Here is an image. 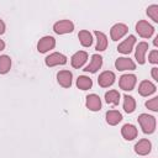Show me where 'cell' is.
I'll use <instances>...</instances> for the list:
<instances>
[{"mask_svg": "<svg viewBox=\"0 0 158 158\" xmlns=\"http://www.w3.org/2000/svg\"><path fill=\"white\" fill-rule=\"evenodd\" d=\"M138 123L143 131V133L146 135H151L156 130V117L148 114H141L138 116Z\"/></svg>", "mask_w": 158, "mask_h": 158, "instance_id": "1", "label": "cell"}, {"mask_svg": "<svg viewBox=\"0 0 158 158\" xmlns=\"http://www.w3.org/2000/svg\"><path fill=\"white\" fill-rule=\"evenodd\" d=\"M137 83V78L133 74H123L120 77L118 86L125 91H131L135 89V85Z\"/></svg>", "mask_w": 158, "mask_h": 158, "instance_id": "2", "label": "cell"}, {"mask_svg": "<svg viewBox=\"0 0 158 158\" xmlns=\"http://www.w3.org/2000/svg\"><path fill=\"white\" fill-rule=\"evenodd\" d=\"M74 30V23L70 20H60L53 25V31L57 35H65L72 33Z\"/></svg>", "mask_w": 158, "mask_h": 158, "instance_id": "3", "label": "cell"}, {"mask_svg": "<svg viewBox=\"0 0 158 158\" xmlns=\"http://www.w3.org/2000/svg\"><path fill=\"white\" fill-rule=\"evenodd\" d=\"M136 31H137V33H138L141 37H143V38H149V37L154 33V27H153L151 23H148L147 21L141 20V21H138V22L136 23Z\"/></svg>", "mask_w": 158, "mask_h": 158, "instance_id": "4", "label": "cell"}, {"mask_svg": "<svg viewBox=\"0 0 158 158\" xmlns=\"http://www.w3.org/2000/svg\"><path fill=\"white\" fill-rule=\"evenodd\" d=\"M44 63L47 67H56V65H63L67 63V57L62 53H58V52H54V53H51L48 57H46L44 59Z\"/></svg>", "mask_w": 158, "mask_h": 158, "instance_id": "5", "label": "cell"}, {"mask_svg": "<svg viewBox=\"0 0 158 158\" xmlns=\"http://www.w3.org/2000/svg\"><path fill=\"white\" fill-rule=\"evenodd\" d=\"M56 46V40L52 36H44L42 37L37 43V51L40 53H46L49 49H53Z\"/></svg>", "mask_w": 158, "mask_h": 158, "instance_id": "6", "label": "cell"}, {"mask_svg": "<svg viewBox=\"0 0 158 158\" xmlns=\"http://www.w3.org/2000/svg\"><path fill=\"white\" fill-rule=\"evenodd\" d=\"M128 32V27L125 23H116L111 27L110 30V36L112 41H118L121 40L126 33Z\"/></svg>", "mask_w": 158, "mask_h": 158, "instance_id": "7", "label": "cell"}, {"mask_svg": "<svg viewBox=\"0 0 158 158\" xmlns=\"http://www.w3.org/2000/svg\"><path fill=\"white\" fill-rule=\"evenodd\" d=\"M115 79H116V77H115V73L114 72L105 70V72H102L99 75L98 83H99V85L101 88H109V86H111L115 83Z\"/></svg>", "mask_w": 158, "mask_h": 158, "instance_id": "8", "label": "cell"}, {"mask_svg": "<svg viewBox=\"0 0 158 158\" xmlns=\"http://www.w3.org/2000/svg\"><path fill=\"white\" fill-rule=\"evenodd\" d=\"M136 43V37L133 35H130L126 40H123L118 46H117V51L122 54H128L132 52L133 49V46Z\"/></svg>", "mask_w": 158, "mask_h": 158, "instance_id": "9", "label": "cell"}, {"mask_svg": "<svg viewBox=\"0 0 158 158\" xmlns=\"http://www.w3.org/2000/svg\"><path fill=\"white\" fill-rule=\"evenodd\" d=\"M115 67L118 70H135L136 69L135 62L127 57H118L115 62Z\"/></svg>", "mask_w": 158, "mask_h": 158, "instance_id": "10", "label": "cell"}, {"mask_svg": "<svg viewBox=\"0 0 158 158\" xmlns=\"http://www.w3.org/2000/svg\"><path fill=\"white\" fill-rule=\"evenodd\" d=\"M151 149H152V143L147 138H142L135 144V152L138 156H147L151 152Z\"/></svg>", "mask_w": 158, "mask_h": 158, "instance_id": "11", "label": "cell"}, {"mask_svg": "<svg viewBox=\"0 0 158 158\" xmlns=\"http://www.w3.org/2000/svg\"><path fill=\"white\" fill-rule=\"evenodd\" d=\"M102 65V57L100 54H93L90 63L83 69L86 73H96Z\"/></svg>", "mask_w": 158, "mask_h": 158, "instance_id": "12", "label": "cell"}, {"mask_svg": "<svg viewBox=\"0 0 158 158\" xmlns=\"http://www.w3.org/2000/svg\"><path fill=\"white\" fill-rule=\"evenodd\" d=\"M88 59V53L85 51H78L77 53H74L70 58V63L73 68H81L84 65V63Z\"/></svg>", "mask_w": 158, "mask_h": 158, "instance_id": "13", "label": "cell"}, {"mask_svg": "<svg viewBox=\"0 0 158 158\" xmlns=\"http://www.w3.org/2000/svg\"><path fill=\"white\" fill-rule=\"evenodd\" d=\"M85 105L90 111H99L101 109V100L96 94H89L85 100Z\"/></svg>", "mask_w": 158, "mask_h": 158, "instance_id": "14", "label": "cell"}, {"mask_svg": "<svg viewBox=\"0 0 158 158\" xmlns=\"http://www.w3.org/2000/svg\"><path fill=\"white\" fill-rule=\"evenodd\" d=\"M147 51H148V43L147 42H139L137 44L136 52H135V57H136V60L138 62V64H144Z\"/></svg>", "mask_w": 158, "mask_h": 158, "instance_id": "15", "label": "cell"}, {"mask_svg": "<svg viewBox=\"0 0 158 158\" xmlns=\"http://www.w3.org/2000/svg\"><path fill=\"white\" fill-rule=\"evenodd\" d=\"M72 73L69 70H60L57 74V81L63 88H70L72 86Z\"/></svg>", "mask_w": 158, "mask_h": 158, "instance_id": "16", "label": "cell"}, {"mask_svg": "<svg viewBox=\"0 0 158 158\" xmlns=\"http://www.w3.org/2000/svg\"><path fill=\"white\" fill-rule=\"evenodd\" d=\"M156 90H157L156 85L152 81H149V80L141 81V84L138 86V93H139L141 96H149L153 93H156Z\"/></svg>", "mask_w": 158, "mask_h": 158, "instance_id": "17", "label": "cell"}, {"mask_svg": "<svg viewBox=\"0 0 158 158\" xmlns=\"http://www.w3.org/2000/svg\"><path fill=\"white\" fill-rule=\"evenodd\" d=\"M137 128H136V126H133V125H131V123H126V125H123L122 126V128H121V135H122V137L126 139V141H132V139H135L136 137H137Z\"/></svg>", "mask_w": 158, "mask_h": 158, "instance_id": "18", "label": "cell"}, {"mask_svg": "<svg viewBox=\"0 0 158 158\" xmlns=\"http://www.w3.org/2000/svg\"><path fill=\"white\" fill-rule=\"evenodd\" d=\"M94 35L96 37V47L95 49L99 52H102L107 48V37L105 33L100 32V31H94Z\"/></svg>", "mask_w": 158, "mask_h": 158, "instance_id": "19", "label": "cell"}, {"mask_svg": "<svg viewBox=\"0 0 158 158\" xmlns=\"http://www.w3.org/2000/svg\"><path fill=\"white\" fill-rule=\"evenodd\" d=\"M122 115L116 110H110L106 112V122L110 126H116L118 122H121Z\"/></svg>", "mask_w": 158, "mask_h": 158, "instance_id": "20", "label": "cell"}, {"mask_svg": "<svg viewBox=\"0 0 158 158\" xmlns=\"http://www.w3.org/2000/svg\"><path fill=\"white\" fill-rule=\"evenodd\" d=\"M78 38L80 41V44L83 47H90L93 44V36L89 31L86 30H81L79 33H78Z\"/></svg>", "mask_w": 158, "mask_h": 158, "instance_id": "21", "label": "cell"}, {"mask_svg": "<svg viewBox=\"0 0 158 158\" xmlns=\"http://www.w3.org/2000/svg\"><path fill=\"white\" fill-rule=\"evenodd\" d=\"M77 86L80 90H88L93 86V80L86 75H80L77 79Z\"/></svg>", "mask_w": 158, "mask_h": 158, "instance_id": "22", "label": "cell"}, {"mask_svg": "<svg viewBox=\"0 0 158 158\" xmlns=\"http://www.w3.org/2000/svg\"><path fill=\"white\" fill-rule=\"evenodd\" d=\"M105 101L110 105H118L120 93L117 90H109L107 93H105Z\"/></svg>", "mask_w": 158, "mask_h": 158, "instance_id": "23", "label": "cell"}, {"mask_svg": "<svg viewBox=\"0 0 158 158\" xmlns=\"http://www.w3.org/2000/svg\"><path fill=\"white\" fill-rule=\"evenodd\" d=\"M135 109H136V100L130 95H125L123 96V110L127 114H132Z\"/></svg>", "mask_w": 158, "mask_h": 158, "instance_id": "24", "label": "cell"}, {"mask_svg": "<svg viewBox=\"0 0 158 158\" xmlns=\"http://www.w3.org/2000/svg\"><path fill=\"white\" fill-rule=\"evenodd\" d=\"M11 68V58L6 54L0 56V74H6Z\"/></svg>", "mask_w": 158, "mask_h": 158, "instance_id": "25", "label": "cell"}, {"mask_svg": "<svg viewBox=\"0 0 158 158\" xmlns=\"http://www.w3.org/2000/svg\"><path fill=\"white\" fill-rule=\"evenodd\" d=\"M147 15L154 21L158 22V5H151L147 7Z\"/></svg>", "mask_w": 158, "mask_h": 158, "instance_id": "26", "label": "cell"}, {"mask_svg": "<svg viewBox=\"0 0 158 158\" xmlns=\"http://www.w3.org/2000/svg\"><path fill=\"white\" fill-rule=\"evenodd\" d=\"M146 107L152 111H158V98H153L148 101H146Z\"/></svg>", "mask_w": 158, "mask_h": 158, "instance_id": "27", "label": "cell"}, {"mask_svg": "<svg viewBox=\"0 0 158 158\" xmlns=\"http://www.w3.org/2000/svg\"><path fill=\"white\" fill-rule=\"evenodd\" d=\"M148 60H149V63H152V64H157V63H158V51H157V49H153V51L149 53Z\"/></svg>", "mask_w": 158, "mask_h": 158, "instance_id": "28", "label": "cell"}, {"mask_svg": "<svg viewBox=\"0 0 158 158\" xmlns=\"http://www.w3.org/2000/svg\"><path fill=\"white\" fill-rule=\"evenodd\" d=\"M152 77L156 81H158V68H152Z\"/></svg>", "mask_w": 158, "mask_h": 158, "instance_id": "29", "label": "cell"}, {"mask_svg": "<svg viewBox=\"0 0 158 158\" xmlns=\"http://www.w3.org/2000/svg\"><path fill=\"white\" fill-rule=\"evenodd\" d=\"M5 32V23H4V21L0 19V35H2Z\"/></svg>", "mask_w": 158, "mask_h": 158, "instance_id": "30", "label": "cell"}, {"mask_svg": "<svg viewBox=\"0 0 158 158\" xmlns=\"http://www.w3.org/2000/svg\"><path fill=\"white\" fill-rule=\"evenodd\" d=\"M5 48V42L2 40H0V51H2Z\"/></svg>", "mask_w": 158, "mask_h": 158, "instance_id": "31", "label": "cell"}, {"mask_svg": "<svg viewBox=\"0 0 158 158\" xmlns=\"http://www.w3.org/2000/svg\"><path fill=\"white\" fill-rule=\"evenodd\" d=\"M153 44L157 47L158 46V36H156V38H154V41H153Z\"/></svg>", "mask_w": 158, "mask_h": 158, "instance_id": "32", "label": "cell"}]
</instances>
